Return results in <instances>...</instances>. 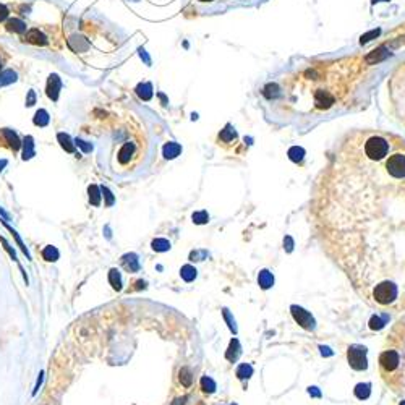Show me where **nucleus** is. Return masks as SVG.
<instances>
[{
	"label": "nucleus",
	"instance_id": "3",
	"mask_svg": "<svg viewBox=\"0 0 405 405\" xmlns=\"http://www.w3.org/2000/svg\"><path fill=\"white\" fill-rule=\"evenodd\" d=\"M349 363L353 370H365L367 368V349L361 345H352L349 349Z\"/></svg>",
	"mask_w": 405,
	"mask_h": 405
},
{
	"label": "nucleus",
	"instance_id": "6",
	"mask_svg": "<svg viewBox=\"0 0 405 405\" xmlns=\"http://www.w3.org/2000/svg\"><path fill=\"white\" fill-rule=\"evenodd\" d=\"M135 153H136V143H133V141H125L122 144L120 150H118V153H117L118 164H122V165L130 164V161L133 159Z\"/></svg>",
	"mask_w": 405,
	"mask_h": 405
},
{
	"label": "nucleus",
	"instance_id": "13",
	"mask_svg": "<svg viewBox=\"0 0 405 405\" xmlns=\"http://www.w3.org/2000/svg\"><path fill=\"white\" fill-rule=\"evenodd\" d=\"M258 282L263 289H269L271 285L274 284V278H272V274L269 271H261L260 275H258Z\"/></svg>",
	"mask_w": 405,
	"mask_h": 405
},
{
	"label": "nucleus",
	"instance_id": "7",
	"mask_svg": "<svg viewBox=\"0 0 405 405\" xmlns=\"http://www.w3.org/2000/svg\"><path fill=\"white\" fill-rule=\"evenodd\" d=\"M292 314L295 321H297L302 328L305 329H313L314 328V319L311 318V314L308 311H305L303 308H299V306H292Z\"/></svg>",
	"mask_w": 405,
	"mask_h": 405
},
{
	"label": "nucleus",
	"instance_id": "1",
	"mask_svg": "<svg viewBox=\"0 0 405 405\" xmlns=\"http://www.w3.org/2000/svg\"><path fill=\"white\" fill-rule=\"evenodd\" d=\"M19 41L31 47L58 52L63 47V34L62 28L57 25H36L28 26L26 31L19 36Z\"/></svg>",
	"mask_w": 405,
	"mask_h": 405
},
{
	"label": "nucleus",
	"instance_id": "26",
	"mask_svg": "<svg viewBox=\"0 0 405 405\" xmlns=\"http://www.w3.org/2000/svg\"><path fill=\"white\" fill-rule=\"evenodd\" d=\"M104 232H105V237H107V239H112V233H111V227H109V225H105V227H104Z\"/></svg>",
	"mask_w": 405,
	"mask_h": 405
},
{
	"label": "nucleus",
	"instance_id": "23",
	"mask_svg": "<svg viewBox=\"0 0 405 405\" xmlns=\"http://www.w3.org/2000/svg\"><path fill=\"white\" fill-rule=\"evenodd\" d=\"M42 382H44V371L39 373L37 381H36V386H34V389H33V396H36V394L39 392V389H41V386H42Z\"/></svg>",
	"mask_w": 405,
	"mask_h": 405
},
{
	"label": "nucleus",
	"instance_id": "15",
	"mask_svg": "<svg viewBox=\"0 0 405 405\" xmlns=\"http://www.w3.org/2000/svg\"><path fill=\"white\" fill-rule=\"evenodd\" d=\"M180 275H182V279H183V281H186V282H191V281L196 278V269L193 268V266L186 264V266H183V268H182V271H180Z\"/></svg>",
	"mask_w": 405,
	"mask_h": 405
},
{
	"label": "nucleus",
	"instance_id": "20",
	"mask_svg": "<svg viewBox=\"0 0 405 405\" xmlns=\"http://www.w3.org/2000/svg\"><path fill=\"white\" fill-rule=\"evenodd\" d=\"M102 195H104V198H105V206L107 207H111V206H114V203H115V198H114V195H112V191L109 190V188H105V186H102Z\"/></svg>",
	"mask_w": 405,
	"mask_h": 405
},
{
	"label": "nucleus",
	"instance_id": "18",
	"mask_svg": "<svg viewBox=\"0 0 405 405\" xmlns=\"http://www.w3.org/2000/svg\"><path fill=\"white\" fill-rule=\"evenodd\" d=\"M201 389H203L204 392H214V391H216V384H214V381H212L211 378L204 376V378L201 379Z\"/></svg>",
	"mask_w": 405,
	"mask_h": 405
},
{
	"label": "nucleus",
	"instance_id": "2",
	"mask_svg": "<svg viewBox=\"0 0 405 405\" xmlns=\"http://www.w3.org/2000/svg\"><path fill=\"white\" fill-rule=\"evenodd\" d=\"M28 29L25 19L19 16L12 4H0V36L13 34L19 39Z\"/></svg>",
	"mask_w": 405,
	"mask_h": 405
},
{
	"label": "nucleus",
	"instance_id": "9",
	"mask_svg": "<svg viewBox=\"0 0 405 405\" xmlns=\"http://www.w3.org/2000/svg\"><path fill=\"white\" fill-rule=\"evenodd\" d=\"M122 264L128 272H138L140 271V260L135 253H126L122 256Z\"/></svg>",
	"mask_w": 405,
	"mask_h": 405
},
{
	"label": "nucleus",
	"instance_id": "11",
	"mask_svg": "<svg viewBox=\"0 0 405 405\" xmlns=\"http://www.w3.org/2000/svg\"><path fill=\"white\" fill-rule=\"evenodd\" d=\"M42 258L49 263H55V261H58V258H60V251L57 250V246L47 245L42 250Z\"/></svg>",
	"mask_w": 405,
	"mask_h": 405
},
{
	"label": "nucleus",
	"instance_id": "5",
	"mask_svg": "<svg viewBox=\"0 0 405 405\" xmlns=\"http://www.w3.org/2000/svg\"><path fill=\"white\" fill-rule=\"evenodd\" d=\"M379 363H381V370L384 374H389L392 373L394 370H397L399 368V365H400V358H399V355L396 352H384L381 355V358H379Z\"/></svg>",
	"mask_w": 405,
	"mask_h": 405
},
{
	"label": "nucleus",
	"instance_id": "10",
	"mask_svg": "<svg viewBox=\"0 0 405 405\" xmlns=\"http://www.w3.org/2000/svg\"><path fill=\"white\" fill-rule=\"evenodd\" d=\"M109 284L112 285V289L117 290V292H120L123 289V281H122V274L118 269L112 268L111 271H109Z\"/></svg>",
	"mask_w": 405,
	"mask_h": 405
},
{
	"label": "nucleus",
	"instance_id": "16",
	"mask_svg": "<svg viewBox=\"0 0 405 405\" xmlns=\"http://www.w3.org/2000/svg\"><path fill=\"white\" fill-rule=\"evenodd\" d=\"M0 243H2V245H4V250H5V251L8 253V256H10V258H12L13 261H18V256H16V251L13 250V246L8 243V240L5 239V237H0Z\"/></svg>",
	"mask_w": 405,
	"mask_h": 405
},
{
	"label": "nucleus",
	"instance_id": "14",
	"mask_svg": "<svg viewBox=\"0 0 405 405\" xmlns=\"http://www.w3.org/2000/svg\"><path fill=\"white\" fill-rule=\"evenodd\" d=\"M153 250L154 251H159V253L169 251L170 250V242L165 240V239H156L153 242Z\"/></svg>",
	"mask_w": 405,
	"mask_h": 405
},
{
	"label": "nucleus",
	"instance_id": "17",
	"mask_svg": "<svg viewBox=\"0 0 405 405\" xmlns=\"http://www.w3.org/2000/svg\"><path fill=\"white\" fill-rule=\"evenodd\" d=\"M180 382L183 384L185 388H188L191 384V373L188 368H182L180 370Z\"/></svg>",
	"mask_w": 405,
	"mask_h": 405
},
{
	"label": "nucleus",
	"instance_id": "12",
	"mask_svg": "<svg viewBox=\"0 0 405 405\" xmlns=\"http://www.w3.org/2000/svg\"><path fill=\"white\" fill-rule=\"evenodd\" d=\"M88 193H90V203L93 206H101V198H102V191L97 188L96 185H91L90 188H88Z\"/></svg>",
	"mask_w": 405,
	"mask_h": 405
},
{
	"label": "nucleus",
	"instance_id": "21",
	"mask_svg": "<svg viewBox=\"0 0 405 405\" xmlns=\"http://www.w3.org/2000/svg\"><path fill=\"white\" fill-rule=\"evenodd\" d=\"M250 374H251V367H248V365H242V367L239 368V371H237V376H239L240 379L248 378Z\"/></svg>",
	"mask_w": 405,
	"mask_h": 405
},
{
	"label": "nucleus",
	"instance_id": "4",
	"mask_svg": "<svg viewBox=\"0 0 405 405\" xmlns=\"http://www.w3.org/2000/svg\"><path fill=\"white\" fill-rule=\"evenodd\" d=\"M0 146L16 153V151H19V147H22V141H19L18 135L13 130H10V128H2V130H0Z\"/></svg>",
	"mask_w": 405,
	"mask_h": 405
},
{
	"label": "nucleus",
	"instance_id": "8",
	"mask_svg": "<svg viewBox=\"0 0 405 405\" xmlns=\"http://www.w3.org/2000/svg\"><path fill=\"white\" fill-rule=\"evenodd\" d=\"M0 224H2V225L5 227V229H7V230H8L10 233H12V235H13V239H15L16 245L19 246V250H22V251H23V254L26 256V260H28V261H31V260H33V258H31V253H29V250H28V246H26V245L23 243V240H22V237H19V233H18V232H16V230L13 229V227H12V225H10V224H8V222H7L5 219H0Z\"/></svg>",
	"mask_w": 405,
	"mask_h": 405
},
{
	"label": "nucleus",
	"instance_id": "22",
	"mask_svg": "<svg viewBox=\"0 0 405 405\" xmlns=\"http://www.w3.org/2000/svg\"><path fill=\"white\" fill-rule=\"evenodd\" d=\"M193 221L196 222V224H204L206 221H207V214L203 211V212H195L193 214Z\"/></svg>",
	"mask_w": 405,
	"mask_h": 405
},
{
	"label": "nucleus",
	"instance_id": "19",
	"mask_svg": "<svg viewBox=\"0 0 405 405\" xmlns=\"http://www.w3.org/2000/svg\"><path fill=\"white\" fill-rule=\"evenodd\" d=\"M355 394H357L358 399H367L370 396V386L368 384H360V386H357V389H355Z\"/></svg>",
	"mask_w": 405,
	"mask_h": 405
},
{
	"label": "nucleus",
	"instance_id": "25",
	"mask_svg": "<svg viewBox=\"0 0 405 405\" xmlns=\"http://www.w3.org/2000/svg\"><path fill=\"white\" fill-rule=\"evenodd\" d=\"M0 216H2L5 221H8V219H10V214H8L5 209H4V207H0Z\"/></svg>",
	"mask_w": 405,
	"mask_h": 405
},
{
	"label": "nucleus",
	"instance_id": "24",
	"mask_svg": "<svg viewBox=\"0 0 405 405\" xmlns=\"http://www.w3.org/2000/svg\"><path fill=\"white\" fill-rule=\"evenodd\" d=\"M172 405H186V397H183V399H175L172 402Z\"/></svg>",
	"mask_w": 405,
	"mask_h": 405
},
{
	"label": "nucleus",
	"instance_id": "27",
	"mask_svg": "<svg viewBox=\"0 0 405 405\" xmlns=\"http://www.w3.org/2000/svg\"><path fill=\"white\" fill-rule=\"evenodd\" d=\"M4 165H5V161H4V162H0V172H2V167H4Z\"/></svg>",
	"mask_w": 405,
	"mask_h": 405
}]
</instances>
